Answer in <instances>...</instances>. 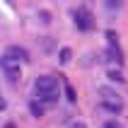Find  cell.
Instances as JSON below:
<instances>
[{"mask_svg": "<svg viewBox=\"0 0 128 128\" xmlns=\"http://www.w3.org/2000/svg\"><path fill=\"white\" fill-rule=\"evenodd\" d=\"M58 90V80L56 78H51V75H41V78H36L34 82V92H56Z\"/></svg>", "mask_w": 128, "mask_h": 128, "instance_id": "3", "label": "cell"}, {"mask_svg": "<svg viewBox=\"0 0 128 128\" xmlns=\"http://www.w3.org/2000/svg\"><path fill=\"white\" fill-rule=\"evenodd\" d=\"M65 97H68V102H70V104H75V102H78V97H75V90H72V85H65Z\"/></svg>", "mask_w": 128, "mask_h": 128, "instance_id": "12", "label": "cell"}, {"mask_svg": "<svg viewBox=\"0 0 128 128\" xmlns=\"http://www.w3.org/2000/svg\"><path fill=\"white\" fill-rule=\"evenodd\" d=\"M70 58H72V51L68 48V46H63V48H60V53H58V60H60V63H70Z\"/></svg>", "mask_w": 128, "mask_h": 128, "instance_id": "10", "label": "cell"}, {"mask_svg": "<svg viewBox=\"0 0 128 128\" xmlns=\"http://www.w3.org/2000/svg\"><path fill=\"white\" fill-rule=\"evenodd\" d=\"M5 106H7V104H5V99H2V94H0V111H2Z\"/></svg>", "mask_w": 128, "mask_h": 128, "instance_id": "17", "label": "cell"}, {"mask_svg": "<svg viewBox=\"0 0 128 128\" xmlns=\"http://www.w3.org/2000/svg\"><path fill=\"white\" fill-rule=\"evenodd\" d=\"M104 5H106L109 10H121V7H123V0H104Z\"/></svg>", "mask_w": 128, "mask_h": 128, "instance_id": "11", "label": "cell"}, {"mask_svg": "<svg viewBox=\"0 0 128 128\" xmlns=\"http://www.w3.org/2000/svg\"><path fill=\"white\" fill-rule=\"evenodd\" d=\"M111 82H123V75H121V70H109V75H106Z\"/></svg>", "mask_w": 128, "mask_h": 128, "instance_id": "13", "label": "cell"}, {"mask_svg": "<svg viewBox=\"0 0 128 128\" xmlns=\"http://www.w3.org/2000/svg\"><path fill=\"white\" fill-rule=\"evenodd\" d=\"M102 109L109 111V114H121L123 102H111V99H102Z\"/></svg>", "mask_w": 128, "mask_h": 128, "instance_id": "7", "label": "cell"}, {"mask_svg": "<svg viewBox=\"0 0 128 128\" xmlns=\"http://www.w3.org/2000/svg\"><path fill=\"white\" fill-rule=\"evenodd\" d=\"M99 94L102 99H111V102H121V97L114 92V90H109V87H99Z\"/></svg>", "mask_w": 128, "mask_h": 128, "instance_id": "9", "label": "cell"}, {"mask_svg": "<svg viewBox=\"0 0 128 128\" xmlns=\"http://www.w3.org/2000/svg\"><path fill=\"white\" fill-rule=\"evenodd\" d=\"M104 128H121V123H118V121H106Z\"/></svg>", "mask_w": 128, "mask_h": 128, "instance_id": "15", "label": "cell"}, {"mask_svg": "<svg viewBox=\"0 0 128 128\" xmlns=\"http://www.w3.org/2000/svg\"><path fill=\"white\" fill-rule=\"evenodd\" d=\"M72 17H75V27H78L80 32H92L94 29V20H92V14H90L87 7H78V10L72 12Z\"/></svg>", "mask_w": 128, "mask_h": 128, "instance_id": "2", "label": "cell"}, {"mask_svg": "<svg viewBox=\"0 0 128 128\" xmlns=\"http://www.w3.org/2000/svg\"><path fill=\"white\" fill-rule=\"evenodd\" d=\"M39 17H41L44 24H48V22H51V14H48V12H39Z\"/></svg>", "mask_w": 128, "mask_h": 128, "instance_id": "14", "label": "cell"}, {"mask_svg": "<svg viewBox=\"0 0 128 128\" xmlns=\"http://www.w3.org/2000/svg\"><path fill=\"white\" fill-rule=\"evenodd\" d=\"M68 128H87V126H85V123H82V121H75V123H70V126H68Z\"/></svg>", "mask_w": 128, "mask_h": 128, "instance_id": "16", "label": "cell"}, {"mask_svg": "<svg viewBox=\"0 0 128 128\" xmlns=\"http://www.w3.org/2000/svg\"><path fill=\"white\" fill-rule=\"evenodd\" d=\"M44 109H46V106H44L39 99L29 102V111H32V116H34V118H41V116H44Z\"/></svg>", "mask_w": 128, "mask_h": 128, "instance_id": "8", "label": "cell"}, {"mask_svg": "<svg viewBox=\"0 0 128 128\" xmlns=\"http://www.w3.org/2000/svg\"><path fill=\"white\" fill-rule=\"evenodd\" d=\"M7 2H12V0H7Z\"/></svg>", "mask_w": 128, "mask_h": 128, "instance_id": "19", "label": "cell"}, {"mask_svg": "<svg viewBox=\"0 0 128 128\" xmlns=\"http://www.w3.org/2000/svg\"><path fill=\"white\" fill-rule=\"evenodd\" d=\"M0 70H2V75H5L10 82H20V78H22L20 60H17V58H12V56H7V53L0 58Z\"/></svg>", "mask_w": 128, "mask_h": 128, "instance_id": "1", "label": "cell"}, {"mask_svg": "<svg viewBox=\"0 0 128 128\" xmlns=\"http://www.w3.org/2000/svg\"><path fill=\"white\" fill-rule=\"evenodd\" d=\"M106 60H111V63L116 65H123V51L118 44H109V48H106Z\"/></svg>", "mask_w": 128, "mask_h": 128, "instance_id": "4", "label": "cell"}, {"mask_svg": "<svg viewBox=\"0 0 128 128\" xmlns=\"http://www.w3.org/2000/svg\"><path fill=\"white\" fill-rule=\"evenodd\" d=\"M2 128H17V126H14V123H5Z\"/></svg>", "mask_w": 128, "mask_h": 128, "instance_id": "18", "label": "cell"}, {"mask_svg": "<svg viewBox=\"0 0 128 128\" xmlns=\"http://www.w3.org/2000/svg\"><path fill=\"white\" fill-rule=\"evenodd\" d=\"M5 53H7V56H12V58H17L20 63H27V60H32V58H29V53H27V48H22V46H7Z\"/></svg>", "mask_w": 128, "mask_h": 128, "instance_id": "5", "label": "cell"}, {"mask_svg": "<svg viewBox=\"0 0 128 128\" xmlns=\"http://www.w3.org/2000/svg\"><path fill=\"white\" fill-rule=\"evenodd\" d=\"M36 99L41 102L44 106H53V104L58 102V90H56V92H39V94H36Z\"/></svg>", "mask_w": 128, "mask_h": 128, "instance_id": "6", "label": "cell"}]
</instances>
